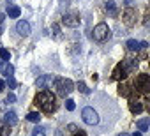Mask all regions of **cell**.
Listing matches in <instances>:
<instances>
[{
    "label": "cell",
    "mask_w": 150,
    "mask_h": 136,
    "mask_svg": "<svg viewBox=\"0 0 150 136\" xmlns=\"http://www.w3.org/2000/svg\"><path fill=\"white\" fill-rule=\"evenodd\" d=\"M7 85H9V89H14L16 87V80L13 76H7Z\"/></svg>",
    "instance_id": "484cf974"
},
{
    "label": "cell",
    "mask_w": 150,
    "mask_h": 136,
    "mask_svg": "<svg viewBox=\"0 0 150 136\" xmlns=\"http://www.w3.org/2000/svg\"><path fill=\"white\" fill-rule=\"evenodd\" d=\"M55 89H57V94L60 97H67L74 90V83L69 78H57L55 80Z\"/></svg>",
    "instance_id": "7a4b0ae2"
},
{
    "label": "cell",
    "mask_w": 150,
    "mask_h": 136,
    "mask_svg": "<svg viewBox=\"0 0 150 136\" xmlns=\"http://www.w3.org/2000/svg\"><path fill=\"white\" fill-rule=\"evenodd\" d=\"M7 2H13V0H7Z\"/></svg>",
    "instance_id": "74e56055"
},
{
    "label": "cell",
    "mask_w": 150,
    "mask_h": 136,
    "mask_svg": "<svg viewBox=\"0 0 150 136\" xmlns=\"http://www.w3.org/2000/svg\"><path fill=\"white\" fill-rule=\"evenodd\" d=\"M53 30H55V35H58V34H60V28H58V25H53Z\"/></svg>",
    "instance_id": "1f68e13d"
},
{
    "label": "cell",
    "mask_w": 150,
    "mask_h": 136,
    "mask_svg": "<svg viewBox=\"0 0 150 136\" xmlns=\"http://www.w3.org/2000/svg\"><path fill=\"white\" fill-rule=\"evenodd\" d=\"M132 136H141V131H139V132H134Z\"/></svg>",
    "instance_id": "d590c367"
},
{
    "label": "cell",
    "mask_w": 150,
    "mask_h": 136,
    "mask_svg": "<svg viewBox=\"0 0 150 136\" xmlns=\"http://www.w3.org/2000/svg\"><path fill=\"white\" fill-rule=\"evenodd\" d=\"M118 136H129V134H125V132H120V134H118Z\"/></svg>",
    "instance_id": "8d00e7d4"
},
{
    "label": "cell",
    "mask_w": 150,
    "mask_h": 136,
    "mask_svg": "<svg viewBox=\"0 0 150 136\" xmlns=\"http://www.w3.org/2000/svg\"><path fill=\"white\" fill-rule=\"evenodd\" d=\"M4 122H6L7 125H16V124H18V115H16V111H13V110L6 111V115H4Z\"/></svg>",
    "instance_id": "7c38bea8"
},
{
    "label": "cell",
    "mask_w": 150,
    "mask_h": 136,
    "mask_svg": "<svg viewBox=\"0 0 150 136\" xmlns=\"http://www.w3.org/2000/svg\"><path fill=\"white\" fill-rule=\"evenodd\" d=\"M16 32H18L20 35L27 37V35L30 34V23H28V21H25V20H20V21L16 23Z\"/></svg>",
    "instance_id": "ba28073f"
},
{
    "label": "cell",
    "mask_w": 150,
    "mask_h": 136,
    "mask_svg": "<svg viewBox=\"0 0 150 136\" xmlns=\"http://www.w3.org/2000/svg\"><path fill=\"white\" fill-rule=\"evenodd\" d=\"M27 120H28V122H35V124H39V120H41V113H37V111H30V113L27 115Z\"/></svg>",
    "instance_id": "ffe728a7"
},
{
    "label": "cell",
    "mask_w": 150,
    "mask_h": 136,
    "mask_svg": "<svg viewBox=\"0 0 150 136\" xmlns=\"http://www.w3.org/2000/svg\"><path fill=\"white\" fill-rule=\"evenodd\" d=\"M106 13L110 14V16H117V6H115V2H113V0H108V2H106Z\"/></svg>",
    "instance_id": "ac0fdd59"
},
{
    "label": "cell",
    "mask_w": 150,
    "mask_h": 136,
    "mask_svg": "<svg viewBox=\"0 0 150 136\" xmlns=\"http://www.w3.org/2000/svg\"><path fill=\"white\" fill-rule=\"evenodd\" d=\"M125 46H127V50H129V51H139V50H143V48H146L148 44H146V42H143V41H136V39H129Z\"/></svg>",
    "instance_id": "9c48e42d"
},
{
    "label": "cell",
    "mask_w": 150,
    "mask_h": 136,
    "mask_svg": "<svg viewBox=\"0 0 150 136\" xmlns=\"http://www.w3.org/2000/svg\"><path fill=\"white\" fill-rule=\"evenodd\" d=\"M4 21H6V14H2V13H0V27L4 25Z\"/></svg>",
    "instance_id": "f546056e"
},
{
    "label": "cell",
    "mask_w": 150,
    "mask_h": 136,
    "mask_svg": "<svg viewBox=\"0 0 150 136\" xmlns=\"http://www.w3.org/2000/svg\"><path fill=\"white\" fill-rule=\"evenodd\" d=\"M122 62H124V65H125L127 73H134V71L138 69V60H136V58H125V60H122Z\"/></svg>",
    "instance_id": "5bb4252c"
},
{
    "label": "cell",
    "mask_w": 150,
    "mask_h": 136,
    "mask_svg": "<svg viewBox=\"0 0 150 136\" xmlns=\"http://www.w3.org/2000/svg\"><path fill=\"white\" fill-rule=\"evenodd\" d=\"M72 136H87V134H85V132H83V131H81V129H80V131H78V132H74V134H72Z\"/></svg>",
    "instance_id": "4dcf8cb0"
},
{
    "label": "cell",
    "mask_w": 150,
    "mask_h": 136,
    "mask_svg": "<svg viewBox=\"0 0 150 136\" xmlns=\"http://www.w3.org/2000/svg\"><path fill=\"white\" fill-rule=\"evenodd\" d=\"M132 2H134V0H125V4H127V6H131Z\"/></svg>",
    "instance_id": "e575fe53"
},
{
    "label": "cell",
    "mask_w": 150,
    "mask_h": 136,
    "mask_svg": "<svg viewBox=\"0 0 150 136\" xmlns=\"http://www.w3.org/2000/svg\"><path fill=\"white\" fill-rule=\"evenodd\" d=\"M65 108H67L69 111H72V110H74V101H72V99H65Z\"/></svg>",
    "instance_id": "d4e9b609"
},
{
    "label": "cell",
    "mask_w": 150,
    "mask_h": 136,
    "mask_svg": "<svg viewBox=\"0 0 150 136\" xmlns=\"http://www.w3.org/2000/svg\"><path fill=\"white\" fill-rule=\"evenodd\" d=\"M118 94L124 96V97H132V89L129 85H120L118 87Z\"/></svg>",
    "instance_id": "2e32d148"
},
{
    "label": "cell",
    "mask_w": 150,
    "mask_h": 136,
    "mask_svg": "<svg viewBox=\"0 0 150 136\" xmlns=\"http://www.w3.org/2000/svg\"><path fill=\"white\" fill-rule=\"evenodd\" d=\"M14 101H16V96H14L13 92H11V94H7V103H14Z\"/></svg>",
    "instance_id": "4316f807"
},
{
    "label": "cell",
    "mask_w": 150,
    "mask_h": 136,
    "mask_svg": "<svg viewBox=\"0 0 150 136\" xmlns=\"http://www.w3.org/2000/svg\"><path fill=\"white\" fill-rule=\"evenodd\" d=\"M20 13H21V9H20L18 6H9V7H7V14H9V18H18Z\"/></svg>",
    "instance_id": "d6986e66"
},
{
    "label": "cell",
    "mask_w": 150,
    "mask_h": 136,
    "mask_svg": "<svg viewBox=\"0 0 150 136\" xmlns=\"http://www.w3.org/2000/svg\"><path fill=\"white\" fill-rule=\"evenodd\" d=\"M145 103H146V108L150 110V97H146V101H145Z\"/></svg>",
    "instance_id": "836d02e7"
},
{
    "label": "cell",
    "mask_w": 150,
    "mask_h": 136,
    "mask_svg": "<svg viewBox=\"0 0 150 136\" xmlns=\"http://www.w3.org/2000/svg\"><path fill=\"white\" fill-rule=\"evenodd\" d=\"M35 104L41 106L42 111L46 113H51L57 110V101H55V96L50 92V90H41L37 96H35Z\"/></svg>",
    "instance_id": "6da1fadb"
},
{
    "label": "cell",
    "mask_w": 150,
    "mask_h": 136,
    "mask_svg": "<svg viewBox=\"0 0 150 136\" xmlns=\"http://www.w3.org/2000/svg\"><path fill=\"white\" fill-rule=\"evenodd\" d=\"M51 80H53V76H51V74H41V76L35 80V85H37V89H44Z\"/></svg>",
    "instance_id": "4fadbf2b"
},
{
    "label": "cell",
    "mask_w": 150,
    "mask_h": 136,
    "mask_svg": "<svg viewBox=\"0 0 150 136\" xmlns=\"http://www.w3.org/2000/svg\"><path fill=\"white\" fill-rule=\"evenodd\" d=\"M0 73H4L6 76H13L14 73L13 64H9V60H0Z\"/></svg>",
    "instance_id": "8fae6325"
},
{
    "label": "cell",
    "mask_w": 150,
    "mask_h": 136,
    "mask_svg": "<svg viewBox=\"0 0 150 136\" xmlns=\"http://www.w3.org/2000/svg\"><path fill=\"white\" fill-rule=\"evenodd\" d=\"M108 37H110V27H108L106 23H99V25L94 27V39H96V41L103 42V41H106Z\"/></svg>",
    "instance_id": "5b68a950"
},
{
    "label": "cell",
    "mask_w": 150,
    "mask_h": 136,
    "mask_svg": "<svg viewBox=\"0 0 150 136\" xmlns=\"http://www.w3.org/2000/svg\"><path fill=\"white\" fill-rule=\"evenodd\" d=\"M81 117H83V122L88 124V125H96V124H99V115H97V111H96L94 108H90V106L83 108Z\"/></svg>",
    "instance_id": "3957f363"
},
{
    "label": "cell",
    "mask_w": 150,
    "mask_h": 136,
    "mask_svg": "<svg viewBox=\"0 0 150 136\" xmlns=\"http://www.w3.org/2000/svg\"><path fill=\"white\" fill-rule=\"evenodd\" d=\"M127 74H129V73H127V69H125V65H124V62L117 64V67H115V71H113V80H124V78H125Z\"/></svg>",
    "instance_id": "52a82bcc"
},
{
    "label": "cell",
    "mask_w": 150,
    "mask_h": 136,
    "mask_svg": "<svg viewBox=\"0 0 150 136\" xmlns=\"http://www.w3.org/2000/svg\"><path fill=\"white\" fill-rule=\"evenodd\" d=\"M129 110H131L132 113H141V111H143V104H141L139 101H134V99H132V101L129 103Z\"/></svg>",
    "instance_id": "9a60e30c"
},
{
    "label": "cell",
    "mask_w": 150,
    "mask_h": 136,
    "mask_svg": "<svg viewBox=\"0 0 150 136\" xmlns=\"http://www.w3.org/2000/svg\"><path fill=\"white\" fill-rule=\"evenodd\" d=\"M32 136H46V129L39 125V127H35V129H34V132H32Z\"/></svg>",
    "instance_id": "7402d4cb"
},
{
    "label": "cell",
    "mask_w": 150,
    "mask_h": 136,
    "mask_svg": "<svg viewBox=\"0 0 150 136\" xmlns=\"http://www.w3.org/2000/svg\"><path fill=\"white\" fill-rule=\"evenodd\" d=\"M58 2H60V6H65V7H67V6L71 4V0H58Z\"/></svg>",
    "instance_id": "f1b7e54d"
},
{
    "label": "cell",
    "mask_w": 150,
    "mask_h": 136,
    "mask_svg": "<svg viewBox=\"0 0 150 136\" xmlns=\"http://www.w3.org/2000/svg\"><path fill=\"white\" fill-rule=\"evenodd\" d=\"M62 23H64L65 27L76 28V27L80 25V16H78L76 13H67V14H64V16H62Z\"/></svg>",
    "instance_id": "8992f818"
},
{
    "label": "cell",
    "mask_w": 150,
    "mask_h": 136,
    "mask_svg": "<svg viewBox=\"0 0 150 136\" xmlns=\"http://www.w3.org/2000/svg\"><path fill=\"white\" fill-rule=\"evenodd\" d=\"M69 131H71V132H72V134H74V132H78V131H80V129H78V127H76V125H74V124H69Z\"/></svg>",
    "instance_id": "83f0119b"
},
{
    "label": "cell",
    "mask_w": 150,
    "mask_h": 136,
    "mask_svg": "<svg viewBox=\"0 0 150 136\" xmlns=\"http://www.w3.org/2000/svg\"><path fill=\"white\" fill-rule=\"evenodd\" d=\"M9 127L11 125H7L6 122H2V120H0V136H9Z\"/></svg>",
    "instance_id": "44dd1931"
},
{
    "label": "cell",
    "mask_w": 150,
    "mask_h": 136,
    "mask_svg": "<svg viewBox=\"0 0 150 136\" xmlns=\"http://www.w3.org/2000/svg\"><path fill=\"white\" fill-rule=\"evenodd\" d=\"M0 58H2V60H9L11 58V53L6 48H2V50H0Z\"/></svg>",
    "instance_id": "603a6c76"
},
{
    "label": "cell",
    "mask_w": 150,
    "mask_h": 136,
    "mask_svg": "<svg viewBox=\"0 0 150 136\" xmlns=\"http://www.w3.org/2000/svg\"><path fill=\"white\" fill-rule=\"evenodd\" d=\"M134 85L141 94H150V76L148 74H138Z\"/></svg>",
    "instance_id": "277c9868"
},
{
    "label": "cell",
    "mask_w": 150,
    "mask_h": 136,
    "mask_svg": "<svg viewBox=\"0 0 150 136\" xmlns=\"http://www.w3.org/2000/svg\"><path fill=\"white\" fill-rule=\"evenodd\" d=\"M78 89H80V92H83V94H90V89H88L83 81H80V83H78Z\"/></svg>",
    "instance_id": "cb8c5ba5"
},
{
    "label": "cell",
    "mask_w": 150,
    "mask_h": 136,
    "mask_svg": "<svg viewBox=\"0 0 150 136\" xmlns=\"http://www.w3.org/2000/svg\"><path fill=\"white\" fill-rule=\"evenodd\" d=\"M4 87H6V83H4L2 80H0V92H2V90H4Z\"/></svg>",
    "instance_id": "d6a6232c"
},
{
    "label": "cell",
    "mask_w": 150,
    "mask_h": 136,
    "mask_svg": "<svg viewBox=\"0 0 150 136\" xmlns=\"http://www.w3.org/2000/svg\"><path fill=\"white\" fill-rule=\"evenodd\" d=\"M136 127H138L139 131H146V129L150 127V117H146V118H141V120H138V122H136Z\"/></svg>",
    "instance_id": "e0dca14e"
},
{
    "label": "cell",
    "mask_w": 150,
    "mask_h": 136,
    "mask_svg": "<svg viewBox=\"0 0 150 136\" xmlns=\"http://www.w3.org/2000/svg\"><path fill=\"white\" fill-rule=\"evenodd\" d=\"M124 23H125V25H129V27L136 23V11H134V9L127 7V9L124 11Z\"/></svg>",
    "instance_id": "30bf717a"
}]
</instances>
